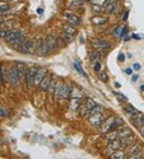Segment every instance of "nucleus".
I'll return each instance as SVG.
<instances>
[{"mask_svg":"<svg viewBox=\"0 0 144 159\" xmlns=\"http://www.w3.org/2000/svg\"><path fill=\"white\" fill-rule=\"evenodd\" d=\"M5 40L10 44H20L23 40V37L21 31L17 30V31H11V32L10 33V35L7 37L5 38Z\"/></svg>","mask_w":144,"mask_h":159,"instance_id":"f257e3e1","label":"nucleus"},{"mask_svg":"<svg viewBox=\"0 0 144 159\" xmlns=\"http://www.w3.org/2000/svg\"><path fill=\"white\" fill-rule=\"evenodd\" d=\"M34 48V42L30 40H24L19 44V52L21 53H30Z\"/></svg>","mask_w":144,"mask_h":159,"instance_id":"f03ea898","label":"nucleus"},{"mask_svg":"<svg viewBox=\"0 0 144 159\" xmlns=\"http://www.w3.org/2000/svg\"><path fill=\"white\" fill-rule=\"evenodd\" d=\"M115 118L114 117H108L107 119L104 120L103 122L102 123L99 125V130L100 133L105 134H107V132L111 131L112 125H113V123L115 121Z\"/></svg>","mask_w":144,"mask_h":159,"instance_id":"7ed1b4c3","label":"nucleus"},{"mask_svg":"<svg viewBox=\"0 0 144 159\" xmlns=\"http://www.w3.org/2000/svg\"><path fill=\"white\" fill-rule=\"evenodd\" d=\"M71 93V88L69 86V85L63 83L62 85L59 86L57 97L60 99H67Z\"/></svg>","mask_w":144,"mask_h":159,"instance_id":"20e7f679","label":"nucleus"},{"mask_svg":"<svg viewBox=\"0 0 144 159\" xmlns=\"http://www.w3.org/2000/svg\"><path fill=\"white\" fill-rule=\"evenodd\" d=\"M104 117L102 112L100 113H96L95 114H92L89 117V122L91 123V125L93 126H99L103 122Z\"/></svg>","mask_w":144,"mask_h":159,"instance_id":"39448f33","label":"nucleus"},{"mask_svg":"<svg viewBox=\"0 0 144 159\" xmlns=\"http://www.w3.org/2000/svg\"><path fill=\"white\" fill-rule=\"evenodd\" d=\"M50 52V49L45 41H40L36 46V53L39 56H45Z\"/></svg>","mask_w":144,"mask_h":159,"instance_id":"423d86ee","label":"nucleus"},{"mask_svg":"<svg viewBox=\"0 0 144 159\" xmlns=\"http://www.w3.org/2000/svg\"><path fill=\"white\" fill-rule=\"evenodd\" d=\"M46 76V71L43 68H38L34 73V77H33V83L35 86H39L41 81L43 80V78Z\"/></svg>","mask_w":144,"mask_h":159,"instance_id":"0eeeda50","label":"nucleus"},{"mask_svg":"<svg viewBox=\"0 0 144 159\" xmlns=\"http://www.w3.org/2000/svg\"><path fill=\"white\" fill-rule=\"evenodd\" d=\"M9 80H10V83L12 85L15 86L18 85L19 81L20 80V77L16 67H14V68L10 71V73H9Z\"/></svg>","mask_w":144,"mask_h":159,"instance_id":"6e6552de","label":"nucleus"},{"mask_svg":"<svg viewBox=\"0 0 144 159\" xmlns=\"http://www.w3.org/2000/svg\"><path fill=\"white\" fill-rule=\"evenodd\" d=\"M46 44L48 46V48L50 49V51H55L56 49L59 48V45H58V42H57V39L52 36H48L46 40H45Z\"/></svg>","mask_w":144,"mask_h":159,"instance_id":"1a4fd4ad","label":"nucleus"},{"mask_svg":"<svg viewBox=\"0 0 144 159\" xmlns=\"http://www.w3.org/2000/svg\"><path fill=\"white\" fill-rule=\"evenodd\" d=\"M51 76L47 75L43 78V80L41 81L40 84L39 85V88L41 91H46L48 89L49 86L51 85Z\"/></svg>","mask_w":144,"mask_h":159,"instance_id":"9d476101","label":"nucleus"},{"mask_svg":"<svg viewBox=\"0 0 144 159\" xmlns=\"http://www.w3.org/2000/svg\"><path fill=\"white\" fill-rule=\"evenodd\" d=\"M91 44L93 48L99 49H105L108 47V44L107 41L103 40H99V39L94 40L92 41Z\"/></svg>","mask_w":144,"mask_h":159,"instance_id":"9b49d317","label":"nucleus"},{"mask_svg":"<svg viewBox=\"0 0 144 159\" xmlns=\"http://www.w3.org/2000/svg\"><path fill=\"white\" fill-rule=\"evenodd\" d=\"M141 149H142V146L139 142L133 143L128 149V155L131 157L133 155L136 154L137 153H139V151H141Z\"/></svg>","mask_w":144,"mask_h":159,"instance_id":"f8f14e48","label":"nucleus"},{"mask_svg":"<svg viewBox=\"0 0 144 159\" xmlns=\"http://www.w3.org/2000/svg\"><path fill=\"white\" fill-rule=\"evenodd\" d=\"M96 106L95 102L92 99H90L88 98L87 100V101L85 103L83 107V114H88L92 109H94Z\"/></svg>","mask_w":144,"mask_h":159,"instance_id":"ddd939ff","label":"nucleus"},{"mask_svg":"<svg viewBox=\"0 0 144 159\" xmlns=\"http://www.w3.org/2000/svg\"><path fill=\"white\" fill-rule=\"evenodd\" d=\"M80 104H81V100L79 97H73L70 100L68 107L70 109L73 111H76L79 108Z\"/></svg>","mask_w":144,"mask_h":159,"instance_id":"4468645a","label":"nucleus"},{"mask_svg":"<svg viewBox=\"0 0 144 159\" xmlns=\"http://www.w3.org/2000/svg\"><path fill=\"white\" fill-rule=\"evenodd\" d=\"M120 147H121V144H120V139L117 138L113 140L111 142H109V145H108L107 150H110L111 152V154L113 152H115L117 150H119Z\"/></svg>","mask_w":144,"mask_h":159,"instance_id":"2eb2a0df","label":"nucleus"},{"mask_svg":"<svg viewBox=\"0 0 144 159\" xmlns=\"http://www.w3.org/2000/svg\"><path fill=\"white\" fill-rule=\"evenodd\" d=\"M132 135V130L129 127H124L118 130V138L122 139Z\"/></svg>","mask_w":144,"mask_h":159,"instance_id":"dca6fc26","label":"nucleus"},{"mask_svg":"<svg viewBox=\"0 0 144 159\" xmlns=\"http://www.w3.org/2000/svg\"><path fill=\"white\" fill-rule=\"evenodd\" d=\"M134 136L131 135V136H128L127 138H124L120 139V144H121V147L123 148H126V147L131 146L134 142Z\"/></svg>","mask_w":144,"mask_h":159,"instance_id":"f3484780","label":"nucleus"},{"mask_svg":"<svg viewBox=\"0 0 144 159\" xmlns=\"http://www.w3.org/2000/svg\"><path fill=\"white\" fill-rule=\"evenodd\" d=\"M35 73V72H34ZM34 73H32L31 69L29 68H26V72H25V82H26V85L27 86V88H30L31 86L32 83V77H34Z\"/></svg>","mask_w":144,"mask_h":159,"instance_id":"a211bd4d","label":"nucleus"},{"mask_svg":"<svg viewBox=\"0 0 144 159\" xmlns=\"http://www.w3.org/2000/svg\"><path fill=\"white\" fill-rule=\"evenodd\" d=\"M104 138L106 139L107 141H108L109 142H111L115 139L118 138V131L116 130H112V131H109L107 134H105V136H104Z\"/></svg>","mask_w":144,"mask_h":159,"instance_id":"6ab92c4d","label":"nucleus"},{"mask_svg":"<svg viewBox=\"0 0 144 159\" xmlns=\"http://www.w3.org/2000/svg\"><path fill=\"white\" fill-rule=\"evenodd\" d=\"M107 21V19L103 16H94L91 18V22L95 25L104 24Z\"/></svg>","mask_w":144,"mask_h":159,"instance_id":"aec40b11","label":"nucleus"},{"mask_svg":"<svg viewBox=\"0 0 144 159\" xmlns=\"http://www.w3.org/2000/svg\"><path fill=\"white\" fill-rule=\"evenodd\" d=\"M16 68H17V70H18L20 79H23L24 76H25V72H26L25 64L22 63V62H19V63L16 64Z\"/></svg>","mask_w":144,"mask_h":159,"instance_id":"412c9836","label":"nucleus"},{"mask_svg":"<svg viewBox=\"0 0 144 159\" xmlns=\"http://www.w3.org/2000/svg\"><path fill=\"white\" fill-rule=\"evenodd\" d=\"M68 22L71 25H79L80 23V18L79 16H77L73 14H69L68 15Z\"/></svg>","mask_w":144,"mask_h":159,"instance_id":"4be33fe9","label":"nucleus"},{"mask_svg":"<svg viewBox=\"0 0 144 159\" xmlns=\"http://www.w3.org/2000/svg\"><path fill=\"white\" fill-rule=\"evenodd\" d=\"M63 32L67 33V34H70V35H72V36L76 32L75 28L73 27V25L70 24V23L64 24L63 26Z\"/></svg>","mask_w":144,"mask_h":159,"instance_id":"5701e85b","label":"nucleus"},{"mask_svg":"<svg viewBox=\"0 0 144 159\" xmlns=\"http://www.w3.org/2000/svg\"><path fill=\"white\" fill-rule=\"evenodd\" d=\"M110 156H111V158L112 159H123L126 157V154L123 151L117 150L115 152H113Z\"/></svg>","mask_w":144,"mask_h":159,"instance_id":"b1692460","label":"nucleus"},{"mask_svg":"<svg viewBox=\"0 0 144 159\" xmlns=\"http://www.w3.org/2000/svg\"><path fill=\"white\" fill-rule=\"evenodd\" d=\"M123 110L126 113H128V114L131 115H135L139 113L138 112V110L135 109L132 105H128L125 106L123 108Z\"/></svg>","mask_w":144,"mask_h":159,"instance_id":"393cba45","label":"nucleus"},{"mask_svg":"<svg viewBox=\"0 0 144 159\" xmlns=\"http://www.w3.org/2000/svg\"><path fill=\"white\" fill-rule=\"evenodd\" d=\"M100 57H101L100 53L98 52H95L92 53L91 56V62L92 64H96L99 61Z\"/></svg>","mask_w":144,"mask_h":159,"instance_id":"a878e982","label":"nucleus"},{"mask_svg":"<svg viewBox=\"0 0 144 159\" xmlns=\"http://www.w3.org/2000/svg\"><path fill=\"white\" fill-rule=\"evenodd\" d=\"M74 66H75V70L79 72V74H81L82 76H86L87 75H86V72H84L83 69L82 68V67H81V65H80L79 62L77 61L76 60L75 63H74Z\"/></svg>","mask_w":144,"mask_h":159,"instance_id":"bb28decb","label":"nucleus"},{"mask_svg":"<svg viewBox=\"0 0 144 159\" xmlns=\"http://www.w3.org/2000/svg\"><path fill=\"white\" fill-rule=\"evenodd\" d=\"M61 38H62L67 44L71 43V42L73 40V36H72V35H70V34H67V33L66 32H64L63 34L61 35Z\"/></svg>","mask_w":144,"mask_h":159,"instance_id":"cd10ccee","label":"nucleus"},{"mask_svg":"<svg viewBox=\"0 0 144 159\" xmlns=\"http://www.w3.org/2000/svg\"><path fill=\"white\" fill-rule=\"evenodd\" d=\"M103 107L102 106H99V105H96L94 109H92L91 110V112L88 113V114L90 115H92V114H95V113H100V112H102L103 111Z\"/></svg>","mask_w":144,"mask_h":159,"instance_id":"c85d7f7f","label":"nucleus"},{"mask_svg":"<svg viewBox=\"0 0 144 159\" xmlns=\"http://www.w3.org/2000/svg\"><path fill=\"white\" fill-rule=\"evenodd\" d=\"M11 32V30H0V38H6L7 37L10 33Z\"/></svg>","mask_w":144,"mask_h":159,"instance_id":"c756f323","label":"nucleus"},{"mask_svg":"<svg viewBox=\"0 0 144 159\" xmlns=\"http://www.w3.org/2000/svg\"><path fill=\"white\" fill-rule=\"evenodd\" d=\"M114 93L115 94V96L118 97V99L119 100V101H123V102H127V98L125 96H124L123 94L120 93H116V92H115Z\"/></svg>","mask_w":144,"mask_h":159,"instance_id":"7c9ffc66","label":"nucleus"},{"mask_svg":"<svg viewBox=\"0 0 144 159\" xmlns=\"http://www.w3.org/2000/svg\"><path fill=\"white\" fill-rule=\"evenodd\" d=\"M56 87H57V83H56L55 81H51V85H50V86H49L48 89H49L50 92H51V93H55Z\"/></svg>","mask_w":144,"mask_h":159,"instance_id":"2f4dec72","label":"nucleus"},{"mask_svg":"<svg viewBox=\"0 0 144 159\" xmlns=\"http://www.w3.org/2000/svg\"><path fill=\"white\" fill-rule=\"evenodd\" d=\"M9 10H10V7L7 3L0 5V12H7Z\"/></svg>","mask_w":144,"mask_h":159,"instance_id":"473e14b6","label":"nucleus"},{"mask_svg":"<svg viewBox=\"0 0 144 159\" xmlns=\"http://www.w3.org/2000/svg\"><path fill=\"white\" fill-rule=\"evenodd\" d=\"M122 32H123V28L121 27H117L115 31H114V34L116 37H121L122 35Z\"/></svg>","mask_w":144,"mask_h":159,"instance_id":"72a5a7b5","label":"nucleus"},{"mask_svg":"<svg viewBox=\"0 0 144 159\" xmlns=\"http://www.w3.org/2000/svg\"><path fill=\"white\" fill-rule=\"evenodd\" d=\"M106 11H107V12L108 13L113 12V11H115V4L111 3L110 4L107 5V6L106 7Z\"/></svg>","mask_w":144,"mask_h":159,"instance_id":"f704fd0d","label":"nucleus"},{"mask_svg":"<svg viewBox=\"0 0 144 159\" xmlns=\"http://www.w3.org/2000/svg\"><path fill=\"white\" fill-rule=\"evenodd\" d=\"M98 76H99V78L101 81H103L104 82L107 81V74L105 73L104 72H100Z\"/></svg>","mask_w":144,"mask_h":159,"instance_id":"c9c22d12","label":"nucleus"},{"mask_svg":"<svg viewBox=\"0 0 144 159\" xmlns=\"http://www.w3.org/2000/svg\"><path fill=\"white\" fill-rule=\"evenodd\" d=\"M132 158H144V152L139 151V153H137L136 154L131 156Z\"/></svg>","mask_w":144,"mask_h":159,"instance_id":"e433bc0d","label":"nucleus"},{"mask_svg":"<svg viewBox=\"0 0 144 159\" xmlns=\"http://www.w3.org/2000/svg\"><path fill=\"white\" fill-rule=\"evenodd\" d=\"M84 2H85L84 0H72V4L75 7H79Z\"/></svg>","mask_w":144,"mask_h":159,"instance_id":"4c0bfd02","label":"nucleus"},{"mask_svg":"<svg viewBox=\"0 0 144 159\" xmlns=\"http://www.w3.org/2000/svg\"><path fill=\"white\" fill-rule=\"evenodd\" d=\"M9 114L8 111L7 109H5L3 107H0V116L2 117H7Z\"/></svg>","mask_w":144,"mask_h":159,"instance_id":"58836bf2","label":"nucleus"},{"mask_svg":"<svg viewBox=\"0 0 144 159\" xmlns=\"http://www.w3.org/2000/svg\"><path fill=\"white\" fill-rule=\"evenodd\" d=\"M92 8L94 10V11H95V12H100V11H101V7H100L99 5H94Z\"/></svg>","mask_w":144,"mask_h":159,"instance_id":"ea45409f","label":"nucleus"},{"mask_svg":"<svg viewBox=\"0 0 144 159\" xmlns=\"http://www.w3.org/2000/svg\"><path fill=\"white\" fill-rule=\"evenodd\" d=\"M139 130L140 132V134L142 135V137L144 138V125L139 127Z\"/></svg>","mask_w":144,"mask_h":159,"instance_id":"a19ab883","label":"nucleus"},{"mask_svg":"<svg viewBox=\"0 0 144 159\" xmlns=\"http://www.w3.org/2000/svg\"><path fill=\"white\" fill-rule=\"evenodd\" d=\"M101 68V65H100V64L98 62V63H96L95 64V67H94V69L95 70V71H99V70Z\"/></svg>","mask_w":144,"mask_h":159,"instance_id":"79ce46f5","label":"nucleus"},{"mask_svg":"<svg viewBox=\"0 0 144 159\" xmlns=\"http://www.w3.org/2000/svg\"><path fill=\"white\" fill-rule=\"evenodd\" d=\"M119 60L120 62H123L125 60V56H124L123 54H120L119 56Z\"/></svg>","mask_w":144,"mask_h":159,"instance_id":"37998d69","label":"nucleus"},{"mask_svg":"<svg viewBox=\"0 0 144 159\" xmlns=\"http://www.w3.org/2000/svg\"><path fill=\"white\" fill-rule=\"evenodd\" d=\"M140 68H141V66H140L139 64H137V63L134 64V68H135V70L138 71V70L140 69Z\"/></svg>","mask_w":144,"mask_h":159,"instance_id":"c03bdc74","label":"nucleus"},{"mask_svg":"<svg viewBox=\"0 0 144 159\" xmlns=\"http://www.w3.org/2000/svg\"><path fill=\"white\" fill-rule=\"evenodd\" d=\"M128 15H129V11H127V12L125 13V15H124V16H123V21H124V22H126V21L127 20Z\"/></svg>","mask_w":144,"mask_h":159,"instance_id":"a18cd8bd","label":"nucleus"},{"mask_svg":"<svg viewBox=\"0 0 144 159\" xmlns=\"http://www.w3.org/2000/svg\"><path fill=\"white\" fill-rule=\"evenodd\" d=\"M132 72H133V71H132L131 68H127L126 69V73L127 75H131Z\"/></svg>","mask_w":144,"mask_h":159,"instance_id":"49530a36","label":"nucleus"},{"mask_svg":"<svg viewBox=\"0 0 144 159\" xmlns=\"http://www.w3.org/2000/svg\"><path fill=\"white\" fill-rule=\"evenodd\" d=\"M37 13H38V14H39V15H42V14L43 13V10L41 8H39L38 10H37Z\"/></svg>","mask_w":144,"mask_h":159,"instance_id":"de8ad7c7","label":"nucleus"},{"mask_svg":"<svg viewBox=\"0 0 144 159\" xmlns=\"http://www.w3.org/2000/svg\"><path fill=\"white\" fill-rule=\"evenodd\" d=\"M137 79H138V76H137V75H133V76H132V81H136Z\"/></svg>","mask_w":144,"mask_h":159,"instance_id":"09e8293b","label":"nucleus"},{"mask_svg":"<svg viewBox=\"0 0 144 159\" xmlns=\"http://www.w3.org/2000/svg\"><path fill=\"white\" fill-rule=\"evenodd\" d=\"M132 38H134V39H135V40H140V37L138 36L135 34H133V35H132Z\"/></svg>","mask_w":144,"mask_h":159,"instance_id":"8fccbe9b","label":"nucleus"},{"mask_svg":"<svg viewBox=\"0 0 144 159\" xmlns=\"http://www.w3.org/2000/svg\"><path fill=\"white\" fill-rule=\"evenodd\" d=\"M3 22H4L3 18V17H2V16H1V15H0V24H1V23H3Z\"/></svg>","mask_w":144,"mask_h":159,"instance_id":"3c124183","label":"nucleus"},{"mask_svg":"<svg viewBox=\"0 0 144 159\" xmlns=\"http://www.w3.org/2000/svg\"><path fill=\"white\" fill-rule=\"evenodd\" d=\"M140 89L142 90V91H143V92H144V85H143L140 86Z\"/></svg>","mask_w":144,"mask_h":159,"instance_id":"603ef678","label":"nucleus"},{"mask_svg":"<svg viewBox=\"0 0 144 159\" xmlns=\"http://www.w3.org/2000/svg\"><path fill=\"white\" fill-rule=\"evenodd\" d=\"M115 85H116V86H117V87H120V85H119V84H118V83H116Z\"/></svg>","mask_w":144,"mask_h":159,"instance_id":"864d4df0","label":"nucleus"},{"mask_svg":"<svg viewBox=\"0 0 144 159\" xmlns=\"http://www.w3.org/2000/svg\"><path fill=\"white\" fill-rule=\"evenodd\" d=\"M119 0H114V3H117V2H119Z\"/></svg>","mask_w":144,"mask_h":159,"instance_id":"5fc2aeb1","label":"nucleus"},{"mask_svg":"<svg viewBox=\"0 0 144 159\" xmlns=\"http://www.w3.org/2000/svg\"><path fill=\"white\" fill-rule=\"evenodd\" d=\"M84 1H88V0H84Z\"/></svg>","mask_w":144,"mask_h":159,"instance_id":"6e6d98bb","label":"nucleus"}]
</instances>
